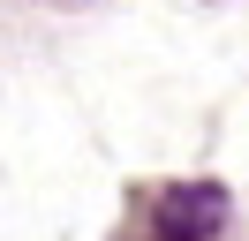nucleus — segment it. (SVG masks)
<instances>
[{
  "label": "nucleus",
  "instance_id": "obj_1",
  "mask_svg": "<svg viewBox=\"0 0 249 241\" xmlns=\"http://www.w3.org/2000/svg\"><path fill=\"white\" fill-rule=\"evenodd\" d=\"M219 226H227V189H219V181H181V189H166L159 211H151L159 241H212Z\"/></svg>",
  "mask_w": 249,
  "mask_h": 241
}]
</instances>
